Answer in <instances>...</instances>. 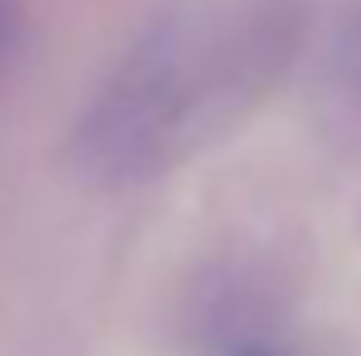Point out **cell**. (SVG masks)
Instances as JSON below:
<instances>
[{
	"instance_id": "3",
	"label": "cell",
	"mask_w": 361,
	"mask_h": 356,
	"mask_svg": "<svg viewBox=\"0 0 361 356\" xmlns=\"http://www.w3.org/2000/svg\"><path fill=\"white\" fill-rule=\"evenodd\" d=\"M0 30H5V20H0Z\"/></svg>"
},
{
	"instance_id": "2",
	"label": "cell",
	"mask_w": 361,
	"mask_h": 356,
	"mask_svg": "<svg viewBox=\"0 0 361 356\" xmlns=\"http://www.w3.org/2000/svg\"><path fill=\"white\" fill-rule=\"evenodd\" d=\"M230 356H283V352H274V347H259V342H254V347H240V352H230Z\"/></svg>"
},
{
	"instance_id": "1",
	"label": "cell",
	"mask_w": 361,
	"mask_h": 356,
	"mask_svg": "<svg viewBox=\"0 0 361 356\" xmlns=\"http://www.w3.org/2000/svg\"><path fill=\"white\" fill-rule=\"evenodd\" d=\"M274 5H180L113 63L78 118V156L108 180H142L220 137L283 63Z\"/></svg>"
}]
</instances>
